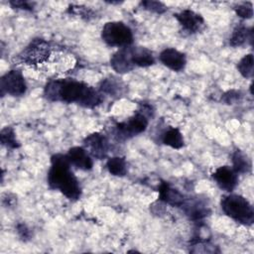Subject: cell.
Wrapping results in <instances>:
<instances>
[{"label":"cell","instance_id":"29","mask_svg":"<svg viewBox=\"0 0 254 254\" xmlns=\"http://www.w3.org/2000/svg\"><path fill=\"white\" fill-rule=\"evenodd\" d=\"M17 232L19 234V236L21 237V239L23 240H28L31 237V230L30 228L25 224V223H19L17 224Z\"/></svg>","mask_w":254,"mask_h":254},{"label":"cell","instance_id":"9","mask_svg":"<svg viewBox=\"0 0 254 254\" xmlns=\"http://www.w3.org/2000/svg\"><path fill=\"white\" fill-rule=\"evenodd\" d=\"M237 175L238 174L232 168L222 166L213 172L212 179L221 190L230 192L235 189L238 183Z\"/></svg>","mask_w":254,"mask_h":254},{"label":"cell","instance_id":"4","mask_svg":"<svg viewBox=\"0 0 254 254\" xmlns=\"http://www.w3.org/2000/svg\"><path fill=\"white\" fill-rule=\"evenodd\" d=\"M101 39L110 47L125 48L133 44L132 30L120 21H111L104 24L101 29Z\"/></svg>","mask_w":254,"mask_h":254},{"label":"cell","instance_id":"5","mask_svg":"<svg viewBox=\"0 0 254 254\" xmlns=\"http://www.w3.org/2000/svg\"><path fill=\"white\" fill-rule=\"evenodd\" d=\"M51 56V47L49 43L43 39L37 38L21 52L20 60L26 64H40L48 61Z\"/></svg>","mask_w":254,"mask_h":254},{"label":"cell","instance_id":"7","mask_svg":"<svg viewBox=\"0 0 254 254\" xmlns=\"http://www.w3.org/2000/svg\"><path fill=\"white\" fill-rule=\"evenodd\" d=\"M1 95L22 96L26 93L27 83L23 73L18 69H11L1 76L0 79Z\"/></svg>","mask_w":254,"mask_h":254},{"label":"cell","instance_id":"2","mask_svg":"<svg viewBox=\"0 0 254 254\" xmlns=\"http://www.w3.org/2000/svg\"><path fill=\"white\" fill-rule=\"evenodd\" d=\"M70 165L66 154L53 155L47 181L52 190H58L68 199L76 200L81 195V188L70 170Z\"/></svg>","mask_w":254,"mask_h":254},{"label":"cell","instance_id":"23","mask_svg":"<svg viewBox=\"0 0 254 254\" xmlns=\"http://www.w3.org/2000/svg\"><path fill=\"white\" fill-rule=\"evenodd\" d=\"M253 55H245L237 64V69L239 73L245 78H251L253 75Z\"/></svg>","mask_w":254,"mask_h":254},{"label":"cell","instance_id":"8","mask_svg":"<svg viewBox=\"0 0 254 254\" xmlns=\"http://www.w3.org/2000/svg\"><path fill=\"white\" fill-rule=\"evenodd\" d=\"M83 148L88 152L91 157L97 160H102L108 154L109 144L103 134L99 132H94L84 138Z\"/></svg>","mask_w":254,"mask_h":254},{"label":"cell","instance_id":"17","mask_svg":"<svg viewBox=\"0 0 254 254\" xmlns=\"http://www.w3.org/2000/svg\"><path fill=\"white\" fill-rule=\"evenodd\" d=\"M247 41H249L252 44V41H253L252 28L248 29L244 25L236 26L233 29L231 36L229 38V45L231 47H241Z\"/></svg>","mask_w":254,"mask_h":254},{"label":"cell","instance_id":"14","mask_svg":"<svg viewBox=\"0 0 254 254\" xmlns=\"http://www.w3.org/2000/svg\"><path fill=\"white\" fill-rule=\"evenodd\" d=\"M66 157L69 163L79 170L89 171L93 167L91 156L83 147L75 146L70 148L66 154Z\"/></svg>","mask_w":254,"mask_h":254},{"label":"cell","instance_id":"26","mask_svg":"<svg viewBox=\"0 0 254 254\" xmlns=\"http://www.w3.org/2000/svg\"><path fill=\"white\" fill-rule=\"evenodd\" d=\"M141 6L151 12L157 13V14H163L164 12L167 11V6L160 1H153V0H148V1H142Z\"/></svg>","mask_w":254,"mask_h":254},{"label":"cell","instance_id":"16","mask_svg":"<svg viewBox=\"0 0 254 254\" xmlns=\"http://www.w3.org/2000/svg\"><path fill=\"white\" fill-rule=\"evenodd\" d=\"M184 210L186 214L191 219V220H200L203 217H205L208 213V207L202 203L201 201L195 199V200H188L186 199L184 205Z\"/></svg>","mask_w":254,"mask_h":254},{"label":"cell","instance_id":"24","mask_svg":"<svg viewBox=\"0 0 254 254\" xmlns=\"http://www.w3.org/2000/svg\"><path fill=\"white\" fill-rule=\"evenodd\" d=\"M116 78H106L100 83L101 93H107L109 95H116L121 92V83L115 80Z\"/></svg>","mask_w":254,"mask_h":254},{"label":"cell","instance_id":"3","mask_svg":"<svg viewBox=\"0 0 254 254\" xmlns=\"http://www.w3.org/2000/svg\"><path fill=\"white\" fill-rule=\"evenodd\" d=\"M222 211L243 225H252L254 222V209L252 204L242 195L229 193L223 195L220 201Z\"/></svg>","mask_w":254,"mask_h":254},{"label":"cell","instance_id":"20","mask_svg":"<svg viewBox=\"0 0 254 254\" xmlns=\"http://www.w3.org/2000/svg\"><path fill=\"white\" fill-rule=\"evenodd\" d=\"M232 169L237 174H245L251 170V163L239 149H236L232 154Z\"/></svg>","mask_w":254,"mask_h":254},{"label":"cell","instance_id":"6","mask_svg":"<svg viewBox=\"0 0 254 254\" xmlns=\"http://www.w3.org/2000/svg\"><path fill=\"white\" fill-rule=\"evenodd\" d=\"M148 127V116L145 112H137L126 121L117 123L115 126L118 139L126 140L143 133Z\"/></svg>","mask_w":254,"mask_h":254},{"label":"cell","instance_id":"19","mask_svg":"<svg viewBox=\"0 0 254 254\" xmlns=\"http://www.w3.org/2000/svg\"><path fill=\"white\" fill-rule=\"evenodd\" d=\"M108 172L116 177H123L127 173V163L124 157H111L106 162Z\"/></svg>","mask_w":254,"mask_h":254},{"label":"cell","instance_id":"10","mask_svg":"<svg viewBox=\"0 0 254 254\" xmlns=\"http://www.w3.org/2000/svg\"><path fill=\"white\" fill-rule=\"evenodd\" d=\"M174 16L183 29L191 34L198 32L204 25L202 16L190 9H185L179 13H176Z\"/></svg>","mask_w":254,"mask_h":254},{"label":"cell","instance_id":"22","mask_svg":"<svg viewBox=\"0 0 254 254\" xmlns=\"http://www.w3.org/2000/svg\"><path fill=\"white\" fill-rule=\"evenodd\" d=\"M0 140L3 146L10 149H17L20 147V143L16 138V134L12 127H5L0 132Z\"/></svg>","mask_w":254,"mask_h":254},{"label":"cell","instance_id":"11","mask_svg":"<svg viewBox=\"0 0 254 254\" xmlns=\"http://www.w3.org/2000/svg\"><path fill=\"white\" fill-rule=\"evenodd\" d=\"M160 62L168 68L174 71H181L187 64L185 54L174 48H167L163 50L159 56Z\"/></svg>","mask_w":254,"mask_h":254},{"label":"cell","instance_id":"1","mask_svg":"<svg viewBox=\"0 0 254 254\" xmlns=\"http://www.w3.org/2000/svg\"><path fill=\"white\" fill-rule=\"evenodd\" d=\"M44 95L50 101L76 103L85 108H93L103 100L101 92L83 81L71 78L51 80L44 88Z\"/></svg>","mask_w":254,"mask_h":254},{"label":"cell","instance_id":"15","mask_svg":"<svg viewBox=\"0 0 254 254\" xmlns=\"http://www.w3.org/2000/svg\"><path fill=\"white\" fill-rule=\"evenodd\" d=\"M131 59L133 64L140 67H147L155 64L153 53L144 47H130Z\"/></svg>","mask_w":254,"mask_h":254},{"label":"cell","instance_id":"27","mask_svg":"<svg viewBox=\"0 0 254 254\" xmlns=\"http://www.w3.org/2000/svg\"><path fill=\"white\" fill-rule=\"evenodd\" d=\"M241 98V93L240 91L238 90H235V89H231V90H228L226 91L222 97H221V100L226 103V104H233L237 101H239Z\"/></svg>","mask_w":254,"mask_h":254},{"label":"cell","instance_id":"12","mask_svg":"<svg viewBox=\"0 0 254 254\" xmlns=\"http://www.w3.org/2000/svg\"><path fill=\"white\" fill-rule=\"evenodd\" d=\"M130 47L119 49L110 58V65L118 73H127L135 68L131 59Z\"/></svg>","mask_w":254,"mask_h":254},{"label":"cell","instance_id":"13","mask_svg":"<svg viewBox=\"0 0 254 254\" xmlns=\"http://www.w3.org/2000/svg\"><path fill=\"white\" fill-rule=\"evenodd\" d=\"M159 200L169 204L171 206L181 207L184 205L186 198L185 195L175 188H173L169 183L162 182L158 188Z\"/></svg>","mask_w":254,"mask_h":254},{"label":"cell","instance_id":"21","mask_svg":"<svg viewBox=\"0 0 254 254\" xmlns=\"http://www.w3.org/2000/svg\"><path fill=\"white\" fill-rule=\"evenodd\" d=\"M190 252L191 253H216L219 252L218 248L213 244L202 238H196L191 241L190 246Z\"/></svg>","mask_w":254,"mask_h":254},{"label":"cell","instance_id":"18","mask_svg":"<svg viewBox=\"0 0 254 254\" xmlns=\"http://www.w3.org/2000/svg\"><path fill=\"white\" fill-rule=\"evenodd\" d=\"M163 144L173 148V149H181L185 145L184 137L181 131L178 128H169L162 135Z\"/></svg>","mask_w":254,"mask_h":254},{"label":"cell","instance_id":"28","mask_svg":"<svg viewBox=\"0 0 254 254\" xmlns=\"http://www.w3.org/2000/svg\"><path fill=\"white\" fill-rule=\"evenodd\" d=\"M9 4L14 9H21V10H26V11H32L33 10V3H30V2H27V1L14 0V1H10Z\"/></svg>","mask_w":254,"mask_h":254},{"label":"cell","instance_id":"25","mask_svg":"<svg viewBox=\"0 0 254 254\" xmlns=\"http://www.w3.org/2000/svg\"><path fill=\"white\" fill-rule=\"evenodd\" d=\"M236 15L242 19H251L253 16V6L251 2H242L234 6Z\"/></svg>","mask_w":254,"mask_h":254}]
</instances>
